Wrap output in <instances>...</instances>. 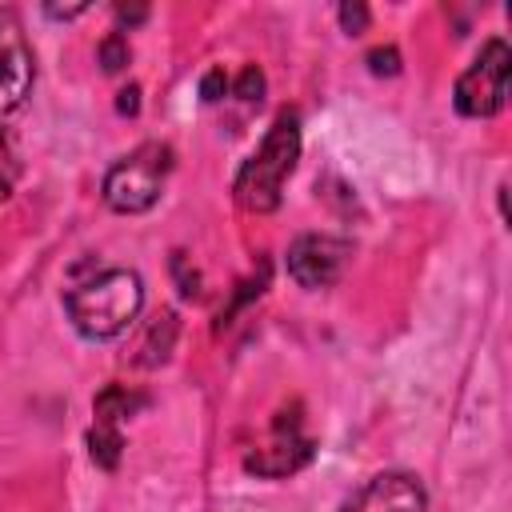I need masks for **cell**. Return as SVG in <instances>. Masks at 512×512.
I'll list each match as a JSON object with an SVG mask.
<instances>
[{"mask_svg":"<svg viewBox=\"0 0 512 512\" xmlns=\"http://www.w3.org/2000/svg\"><path fill=\"white\" fill-rule=\"evenodd\" d=\"M140 308H144V284L128 268H108L68 292V316L76 332L88 340L120 336L140 316Z\"/></svg>","mask_w":512,"mask_h":512,"instance_id":"obj_2","label":"cell"},{"mask_svg":"<svg viewBox=\"0 0 512 512\" xmlns=\"http://www.w3.org/2000/svg\"><path fill=\"white\" fill-rule=\"evenodd\" d=\"M336 16H340V28H344L348 36H360V32L368 28V20H372V12H368L360 0H352V4H340V8H336Z\"/></svg>","mask_w":512,"mask_h":512,"instance_id":"obj_15","label":"cell"},{"mask_svg":"<svg viewBox=\"0 0 512 512\" xmlns=\"http://www.w3.org/2000/svg\"><path fill=\"white\" fill-rule=\"evenodd\" d=\"M296 160H300V116L284 108L272 120V128L260 140V148L236 172L232 192H236L240 208H248V212H272V208H280L284 180L292 176Z\"/></svg>","mask_w":512,"mask_h":512,"instance_id":"obj_1","label":"cell"},{"mask_svg":"<svg viewBox=\"0 0 512 512\" xmlns=\"http://www.w3.org/2000/svg\"><path fill=\"white\" fill-rule=\"evenodd\" d=\"M348 256H352L348 240L328 232H308V236H296L288 248V276L300 288H328L340 280Z\"/></svg>","mask_w":512,"mask_h":512,"instance_id":"obj_7","label":"cell"},{"mask_svg":"<svg viewBox=\"0 0 512 512\" xmlns=\"http://www.w3.org/2000/svg\"><path fill=\"white\" fill-rule=\"evenodd\" d=\"M364 60H368V72H372V76H396V72H400V52H396L392 44L372 48Z\"/></svg>","mask_w":512,"mask_h":512,"instance_id":"obj_16","label":"cell"},{"mask_svg":"<svg viewBox=\"0 0 512 512\" xmlns=\"http://www.w3.org/2000/svg\"><path fill=\"white\" fill-rule=\"evenodd\" d=\"M236 96H240L244 104H260V96H264V72H260L256 64H248V68L236 76Z\"/></svg>","mask_w":512,"mask_h":512,"instance_id":"obj_14","label":"cell"},{"mask_svg":"<svg viewBox=\"0 0 512 512\" xmlns=\"http://www.w3.org/2000/svg\"><path fill=\"white\" fill-rule=\"evenodd\" d=\"M312 452H316V444H312V436H304L300 416H296V408H292V416H288V412L276 416L272 436H268L260 448H252V452L244 456V468L256 472V476L280 480V476L300 472V468L312 460Z\"/></svg>","mask_w":512,"mask_h":512,"instance_id":"obj_6","label":"cell"},{"mask_svg":"<svg viewBox=\"0 0 512 512\" xmlns=\"http://www.w3.org/2000/svg\"><path fill=\"white\" fill-rule=\"evenodd\" d=\"M32 80L36 60L24 24L16 20V12H0V124L24 108V100L32 96Z\"/></svg>","mask_w":512,"mask_h":512,"instance_id":"obj_5","label":"cell"},{"mask_svg":"<svg viewBox=\"0 0 512 512\" xmlns=\"http://www.w3.org/2000/svg\"><path fill=\"white\" fill-rule=\"evenodd\" d=\"M508 76H512V52L504 40H488L480 48V56L460 72L456 88H452V104L460 116L484 120L496 116L508 100Z\"/></svg>","mask_w":512,"mask_h":512,"instance_id":"obj_4","label":"cell"},{"mask_svg":"<svg viewBox=\"0 0 512 512\" xmlns=\"http://www.w3.org/2000/svg\"><path fill=\"white\" fill-rule=\"evenodd\" d=\"M16 176H20V152L12 148V140H8V132H4V124H0V204L12 196Z\"/></svg>","mask_w":512,"mask_h":512,"instance_id":"obj_13","label":"cell"},{"mask_svg":"<svg viewBox=\"0 0 512 512\" xmlns=\"http://www.w3.org/2000/svg\"><path fill=\"white\" fill-rule=\"evenodd\" d=\"M84 8H88V4H72V8H56V4H48L44 12H48V16H56V20H72V16H80Z\"/></svg>","mask_w":512,"mask_h":512,"instance_id":"obj_20","label":"cell"},{"mask_svg":"<svg viewBox=\"0 0 512 512\" xmlns=\"http://www.w3.org/2000/svg\"><path fill=\"white\" fill-rule=\"evenodd\" d=\"M168 172H172V148L160 140H148L108 168L104 204L112 212H148L160 200Z\"/></svg>","mask_w":512,"mask_h":512,"instance_id":"obj_3","label":"cell"},{"mask_svg":"<svg viewBox=\"0 0 512 512\" xmlns=\"http://www.w3.org/2000/svg\"><path fill=\"white\" fill-rule=\"evenodd\" d=\"M116 108H120L124 116H136V112H140V88H136V84L120 88V96H116Z\"/></svg>","mask_w":512,"mask_h":512,"instance_id":"obj_18","label":"cell"},{"mask_svg":"<svg viewBox=\"0 0 512 512\" xmlns=\"http://www.w3.org/2000/svg\"><path fill=\"white\" fill-rule=\"evenodd\" d=\"M144 16H148L144 4H116V20H120V24H140Z\"/></svg>","mask_w":512,"mask_h":512,"instance_id":"obj_19","label":"cell"},{"mask_svg":"<svg viewBox=\"0 0 512 512\" xmlns=\"http://www.w3.org/2000/svg\"><path fill=\"white\" fill-rule=\"evenodd\" d=\"M96 56H100V68L104 72H124V64H128V36H120V32H108L104 40H100V48H96Z\"/></svg>","mask_w":512,"mask_h":512,"instance_id":"obj_12","label":"cell"},{"mask_svg":"<svg viewBox=\"0 0 512 512\" xmlns=\"http://www.w3.org/2000/svg\"><path fill=\"white\" fill-rule=\"evenodd\" d=\"M136 408H144V396L128 392L124 384H108V388L96 396V404H92L96 424H112V428H120V420H128Z\"/></svg>","mask_w":512,"mask_h":512,"instance_id":"obj_9","label":"cell"},{"mask_svg":"<svg viewBox=\"0 0 512 512\" xmlns=\"http://www.w3.org/2000/svg\"><path fill=\"white\" fill-rule=\"evenodd\" d=\"M424 508H428L424 484L408 472H380L340 504V512H424Z\"/></svg>","mask_w":512,"mask_h":512,"instance_id":"obj_8","label":"cell"},{"mask_svg":"<svg viewBox=\"0 0 512 512\" xmlns=\"http://www.w3.org/2000/svg\"><path fill=\"white\" fill-rule=\"evenodd\" d=\"M172 340H176V316L164 312V316H156V324H152V332H148V340H144V352H148V356H144L140 364H160V360H168Z\"/></svg>","mask_w":512,"mask_h":512,"instance_id":"obj_11","label":"cell"},{"mask_svg":"<svg viewBox=\"0 0 512 512\" xmlns=\"http://www.w3.org/2000/svg\"><path fill=\"white\" fill-rule=\"evenodd\" d=\"M88 452H92V460L100 464V468H116L120 464V452H124V436H120V428H112V424H96L92 432H88Z\"/></svg>","mask_w":512,"mask_h":512,"instance_id":"obj_10","label":"cell"},{"mask_svg":"<svg viewBox=\"0 0 512 512\" xmlns=\"http://www.w3.org/2000/svg\"><path fill=\"white\" fill-rule=\"evenodd\" d=\"M224 92H228V72L224 68H208L204 80H200V100L204 104H216Z\"/></svg>","mask_w":512,"mask_h":512,"instance_id":"obj_17","label":"cell"}]
</instances>
